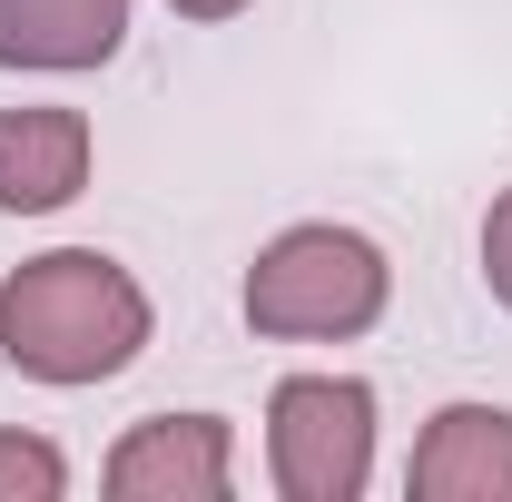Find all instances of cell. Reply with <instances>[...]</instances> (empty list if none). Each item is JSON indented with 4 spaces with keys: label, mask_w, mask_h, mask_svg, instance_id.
Instances as JSON below:
<instances>
[{
    "label": "cell",
    "mask_w": 512,
    "mask_h": 502,
    "mask_svg": "<svg viewBox=\"0 0 512 502\" xmlns=\"http://www.w3.org/2000/svg\"><path fill=\"white\" fill-rule=\"evenodd\" d=\"M148 345V296L119 256L50 247L0 286V355L30 384H109Z\"/></svg>",
    "instance_id": "obj_1"
},
{
    "label": "cell",
    "mask_w": 512,
    "mask_h": 502,
    "mask_svg": "<svg viewBox=\"0 0 512 502\" xmlns=\"http://www.w3.org/2000/svg\"><path fill=\"white\" fill-rule=\"evenodd\" d=\"M384 286H394V266H384L375 237H355V227H286L247 266V325L286 335V345L365 335L384 315Z\"/></svg>",
    "instance_id": "obj_2"
},
{
    "label": "cell",
    "mask_w": 512,
    "mask_h": 502,
    "mask_svg": "<svg viewBox=\"0 0 512 502\" xmlns=\"http://www.w3.org/2000/svg\"><path fill=\"white\" fill-rule=\"evenodd\" d=\"M266 463L286 502H355L375 473V384L286 375L266 404Z\"/></svg>",
    "instance_id": "obj_3"
},
{
    "label": "cell",
    "mask_w": 512,
    "mask_h": 502,
    "mask_svg": "<svg viewBox=\"0 0 512 502\" xmlns=\"http://www.w3.org/2000/svg\"><path fill=\"white\" fill-rule=\"evenodd\" d=\"M237 434L217 414H148L109 453V493L119 502H227Z\"/></svg>",
    "instance_id": "obj_4"
},
{
    "label": "cell",
    "mask_w": 512,
    "mask_h": 502,
    "mask_svg": "<svg viewBox=\"0 0 512 502\" xmlns=\"http://www.w3.org/2000/svg\"><path fill=\"white\" fill-rule=\"evenodd\" d=\"M414 502H512V414L503 404H444L414 463H404Z\"/></svg>",
    "instance_id": "obj_5"
},
{
    "label": "cell",
    "mask_w": 512,
    "mask_h": 502,
    "mask_svg": "<svg viewBox=\"0 0 512 502\" xmlns=\"http://www.w3.org/2000/svg\"><path fill=\"white\" fill-rule=\"evenodd\" d=\"M89 188V119L79 109H0V207L50 217Z\"/></svg>",
    "instance_id": "obj_6"
},
{
    "label": "cell",
    "mask_w": 512,
    "mask_h": 502,
    "mask_svg": "<svg viewBox=\"0 0 512 502\" xmlns=\"http://www.w3.org/2000/svg\"><path fill=\"white\" fill-rule=\"evenodd\" d=\"M128 40V0H0V69H99Z\"/></svg>",
    "instance_id": "obj_7"
},
{
    "label": "cell",
    "mask_w": 512,
    "mask_h": 502,
    "mask_svg": "<svg viewBox=\"0 0 512 502\" xmlns=\"http://www.w3.org/2000/svg\"><path fill=\"white\" fill-rule=\"evenodd\" d=\"M69 493V463L50 434H20V424H0V502H60Z\"/></svg>",
    "instance_id": "obj_8"
},
{
    "label": "cell",
    "mask_w": 512,
    "mask_h": 502,
    "mask_svg": "<svg viewBox=\"0 0 512 502\" xmlns=\"http://www.w3.org/2000/svg\"><path fill=\"white\" fill-rule=\"evenodd\" d=\"M483 286L512 306V188L493 197V217H483Z\"/></svg>",
    "instance_id": "obj_9"
},
{
    "label": "cell",
    "mask_w": 512,
    "mask_h": 502,
    "mask_svg": "<svg viewBox=\"0 0 512 502\" xmlns=\"http://www.w3.org/2000/svg\"><path fill=\"white\" fill-rule=\"evenodd\" d=\"M168 10H178V20H237L247 0H168Z\"/></svg>",
    "instance_id": "obj_10"
}]
</instances>
